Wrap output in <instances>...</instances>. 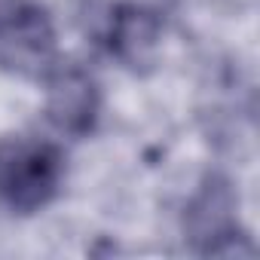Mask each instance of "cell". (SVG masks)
<instances>
[{"label":"cell","mask_w":260,"mask_h":260,"mask_svg":"<svg viewBox=\"0 0 260 260\" xmlns=\"http://www.w3.org/2000/svg\"><path fill=\"white\" fill-rule=\"evenodd\" d=\"M64 184V156L55 144L16 135L0 138V205L16 214L46 208Z\"/></svg>","instance_id":"cell-1"},{"label":"cell","mask_w":260,"mask_h":260,"mask_svg":"<svg viewBox=\"0 0 260 260\" xmlns=\"http://www.w3.org/2000/svg\"><path fill=\"white\" fill-rule=\"evenodd\" d=\"M239 199L226 178L208 175L196 196L187 205V239L199 254L211 257H233V254H254V245L248 242V233H242L236 220Z\"/></svg>","instance_id":"cell-2"},{"label":"cell","mask_w":260,"mask_h":260,"mask_svg":"<svg viewBox=\"0 0 260 260\" xmlns=\"http://www.w3.org/2000/svg\"><path fill=\"white\" fill-rule=\"evenodd\" d=\"M55 25L37 4L0 13V68L16 77H46L55 64Z\"/></svg>","instance_id":"cell-3"},{"label":"cell","mask_w":260,"mask_h":260,"mask_svg":"<svg viewBox=\"0 0 260 260\" xmlns=\"http://www.w3.org/2000/svg\"><path fill=\"white\" fill-rule=\"evenodd\" d=\"M46 116L49 122L64 135H89L98 110H101V95L98 83L77 64L52 68L46 74Z\"/></svg>","instance_id":"cell-4"},{"label":"cell","mask_w":260,"mask_h":260,"mask_svg":"<svg viewBox=\"0 0 260 260\" xmlns=\"http://www.w3.org/2000/svg\"><path fill=\"white\" fill-rule=\"evenodd\" d=\"M159 37H162V19L153 7L116 4L107 16L104 28L107 49L132 71H144L147 64H153Z\"/></svg>","instance_id":"cell-5"}]
</instances>
